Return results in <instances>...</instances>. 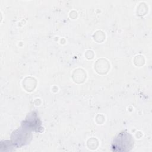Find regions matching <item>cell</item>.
<instances>
[{"label":"cell","instance_id":"obj_1","mask_svg":"<svg viewBox=\"0 0 152 152\" xmlns=\"http://www.w3.org/2000/svg\"><path fill=\"white\" fill-rule=\"evenodd\" d=\"M134 145V140L129 134L125 131L120 132L114 139L112 143L113 151H129Z\"/></svg>","mask_w":152,"mask_h":152},{"label":"cell","instance_id":"obj_2","mask_svg":"<svg viewBox=\"0 0 152 152\" xmlns=\"http://www.w3.org/2000/svg\"><path fill=\"white\" fill-rule=\"evenodd\" d=\"M30 130L22 126V128L17 129L12 133L11 136L12 143L14 146L20 147L24 145L30 141Z\"/></svg>","mask_w":152,"mask_h":152},{"label":"cell","instance_id":"obj_3","mask_svg":"<svg viewBox=\"0 0 152 152\" xmlns=\"http://www.w3.org/2000/svg\"><path fill=\"white\" fill-rule=\"evenodd\" d=\"M40 121L35 112H32L27 116L26 119L23 122L22 126L30 130L38 131L40 128Z\"/></svg>","mask_w":152,"mask_h":152}]
</instances>
